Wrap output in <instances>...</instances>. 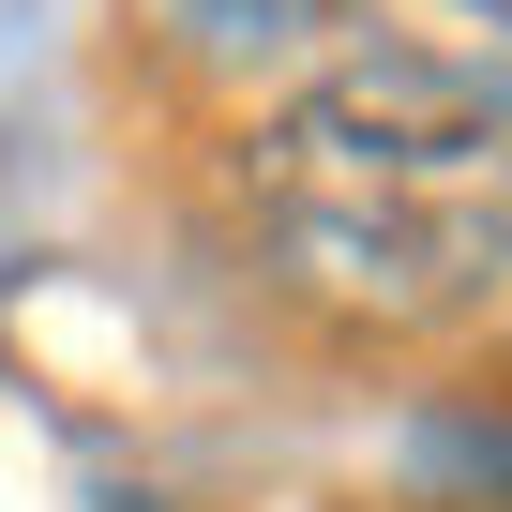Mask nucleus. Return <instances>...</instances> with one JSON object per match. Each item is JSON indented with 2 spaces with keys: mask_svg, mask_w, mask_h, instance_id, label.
I'll use <instances>...</instances> for the list:
<instances>
[{
  "mask_svg": "<svg viewBox=\"0 0 512 512\" xmlns=\"http://www.w3.org/2000/svg\"><path fill=\"white\" fill-rule=\"evenodd\" d=\"M437 46H452V61H482V76L512 91V0H437Z\"/></svg>",
  "mask_w": 512,
  "mask_h": 512,
  "instance_id": "4",
  "label": "nucleus"
},
{
  "mask_svg": "<svg viewBox=\"0 0 512 512\" xmlns=\"http://www.w3.org/2000/svg\"><path fill=\"white\" fill-rule=\"evenodd\" d=\"M241 241L302 317L452 347L512 302V91L437 31H362L226 151Z\"/></svg>",
  "mask_w": 512,
  "mask_h": 512,
  "instance_id": "1",
  "label": "nucleus"
},
{
  "mask_svg": "<svg viewBox=\"0 0 512 512\" xmlns=\"http://www.w3.org/2000/svg\"><path fill=\"white\" fill-rule=\"evenodd\" d=\"M166 16H181L211 61H272V46H317L347 0H166Z\"/></svg>",
  "mask_w": 512,
  "mask_h": 512,
  "instance_id": "3",
  "label": "nucleus"
},
{
  "mask_svg": "<svg viewBox=\"0 0 512 512\" xmlns=\"http://www.w3.org/2000/svg\"><path fill=\"white\" fill-rule=\"evenodd\" d=\"M407 497L422 512H512V407H422L407 422Z\"/></svg>",
  "mask_w": 512,
  "mask_h": 512,
  "instance_id": "2",
  "label": "nucleus"
}]
</instances>
